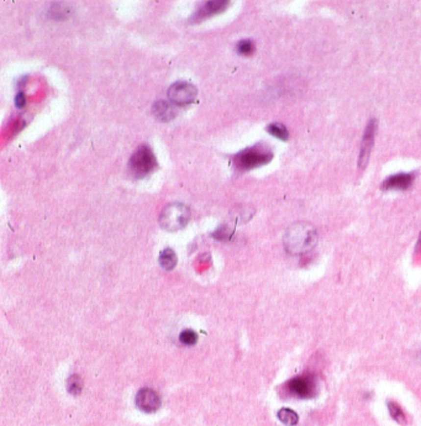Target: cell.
Masks as SVG:
<instances>
[{
  "mask_svg": "<svg viewBox=\"0 0 421 426\" xmlns=\"http://www.w3.org/2000/svg\"><path fill=\"white\" fill-rule=\"evenodd\" d=\"M318 244V232L311 224L299 221L293 224L284 235V247L289 253L301 254Z\"/></svg>",
  "mask_w": 421,
  "mask_h": 426,
  "instance_id": "6da1fadb",
  "label": "cell"
},
{
  "mask_svg": "<svg viewBox=\"0 0 421 426\" xmlns=\"http://www.w3.org/2000/svg\"><path fill=\"white\" fill-rule=\"evenodd\" d=\"M273 153L263 145L242 150L234 157V165L240 171H249L270 163Z\"/></svg>",
  "mask_w": 421,
  "mask_h": 426,
  "instance_id": "7a4b0ae2",
  "label": "cell"
},
{
  "mask_svg": "<svg viewBox=\"0 0 421 426\" xmlns=\"http://www.w3.org/2000/svg\"><path fill=\"white\" fill-rule=\"evenodd\" d=\"M158 167L156 156L151 147L142 145L132 154L128 162V170L136 178H144Z\"/></svg>",
  "mask_w": 421,
  "mask_h": 426,
  "instance_id": "3957f363",
  "label": "cell"
},
{
  "mask_svg": "<svg viewBox=\"0 0 421 426\" xmlns=\"http://www.w3.org/2000/svg\"><path fill=\"white\" fill-rule=\"evenodd\" d=\"M189 208L184 204L173 203L166 206L159 216V224L167 231H178L189 221Z\"/></svg>",
  "mask_w": 421,
  "mask_h": 426,
  "instance_id": "277c9868",
  "label": "cell"
},
{
  "mask_svg": "<svg viewBox=\"0 0 421 426\" xmlns=\"http://www.w3.org/2000/svg\"><path fill=\"white\" fill-rule=\"evenodd\" d=\"M316 378L313 375L299 376L288 383V390L292 396L300 399L313 398L316 393Z\"/></svg>",
  "mask_w": 421,
  "mask_h": 426,
  "instance_id": "5b68a950",
  "label": "cell"
},
{
  "mask_svg": "<svg viewBox=\"0 0 421 426\" xmlns=\"http://www.w3.org/2000/svg\"><path fill=\"white\" fill-rule=\"evenodd\" d=\"M198 95V89L188 82H175L168 89V99L178 105L193 103Z\"/></svg>",
  "mask_w": 421,
  "mask_h": 426,
  "instance_id": "8992f818",
  "label": "cell"
},
{
  "mask_svg": "<svg viewBox=\"0 0 421 426\" xmlns=\"http://www.w3.org/2000/svg\"><path fill=\"white\" fill-rule=\"evenodd\" d=\"M375 130H377V120L372 119L368 123L367 127H366L365 135H363L362 142H361L360 158H358V166H360V168H365L367 166L368 158H370L373 144H374Z\"/></svg>",
  "mask_w": 421,
  "mask_h": 426,
  "instance_id": "52a82bcc",
  "label": "cell"
},
{
  "mask_svg": "<svg viewBox=\"0 0 421 426\" xmlns=\"http://www.w3.org/2000/svg\"><path fill=\"white\" fill-rule=\"evenodd\" d=\"M136 405L140 410L145 411V413H153V411L158 410V408L161 406V399L153 389L144 388L137 393Z\"/></svg>",
  "mask_w": 421,
  "mask_h": 426,
  "instance_id": "ba28073f",
  "label": "cell"
},
{
  "mask_svg": "<svg viewBox=\"0 0 421 426\" xmlns=\"http://www.w3.org/2000/svg\"><path fill=\"white\" fill-rule=\"evenodd\" d=\"M229 6V1L226 0H211V1H206L200 9L194 15V20L196 21H201L206 18H210V16L218 15V14L223 13L226 10V8Z\"/></svg>",
  "mask_w": 421,
  "mask_h": 426,
  "instance_id": "9c48e42d",
  "label": "cell"
},
{
  "mask_svg": "<svg viewBox=\"0 0 421 426\" xmlns=\"http://www.w3.org/2000/svg\"><path fill=\"white\" fill-rule=\"evenodd\" d=\"M414 180L413 173H399L387 178L383 183L384 190H405L411 185Z\"/></svg>",
  "mask_w": 421,
  "mask_h": 426,
  "instance_id": "30bf717a",
  "label": "cell"
},
{
  "mask_svg": "<svg viewBox=\"0 0 421 426\" xmlns=\"http://www.w3.org/2000/svg\"><path fill=\"white\" fill-rule=\"evenodd\" d=\"M152 113L157 120L167 123V121H172L177 116V109L170 101L158 100L152 106Z\"/></svg>",
  "mask_w": 421,
  "mask_h": 426,
  "instance_id": "8fae6325",
  "label": "cell"
},
{
  "mask_svg": "<svg viewBox=\"0 0 421 426\" xmlns=\"http://www.w3.org/2000/svg\"><path fill=\"white\" fill-rule=\"evenodd\" d=\"M159 265L166 271H172L177 265V256L172 249H165L159 253Z\"/></svg>",
  "mask_w": 421,
  "mask_h": 426,
  "instance_id": "7c38bea8",
  "label": "cell"
},
{
  "mask_svg": "<svg viewBox=\"0 0 421 426\" xmlns=\"http://www.w3.org/2000/svg\"><path fill=\"white\" fill-rule=\"evenodd\" d=\"M278 419H279L283 424L289 426L296 425L299 420L298 414H297L296 411L292 410V409H288V408H283L278 411Z\"/></svg>",
  "mask_w": 421,
  "mask_h": 426,
  "instance_id": "4fadbf2b",
  "label": "cell"
},
{
  "mask_svg": "<svg viewBox=\"0 0 421 426\" xmlns=\"http://www.w3.org/2000/svg\"><path fill=\"white\" fill-rule=\"evenodd\" d=\"M267 131L270 132L271 135H272V136L277 137V139L282 140V141H287L288 137H289V134H288L287 127L279 123L271 124V125L267 127Z\"/></svg>",
  "mask_w": 421,
  "mask_h": 426,
  "instance_id": "5bb4252c",
  "label": "cell"
},
{
  "mask_svg": "<svg viewBox=\"0 0 421 426\" xmlns=\"http://www.w3.org/2000/svg\"><path fill=\"white\" fill-rule=\"evenodd\" d=\"M82 388H83V382H82V378H80L79 376L73 375L68 378L67 389L71 394H73V396H78V394H80V392H82Z\"/></svg>",
  "mask_w": 421,
  "mask_h": 426,
  "instance_id": "9a60e30c",
  "label": "cell"
},
{
  "mask_svg": "<svg viewBox=\"0 0 421 426\" xmlns=\"http://www.w3.org/2000/svg\"><path fill=\"white\" fill-rule=\"evenodd\" d=\"M388 408H389V414H391V416L394 420L400 424L405 423V415H404L403 410H401V408L398 404L391 401V403H388Z\"/></svg>",
  "mask_w": 421,
  "mask_h": 426,
  "instance_id": "2e32d148",
  "label": "cell"
},
{
  "mask_svg": "<svg viewBox=\"0 0 421 426\" xmlns=\"http://www.w3.org/2000/svg\"><path fill=\"white\" fill-rule=\"evenodd\" d=\"M179 340L182 344L188 345V346H192V345H196L198 341V336L193 330H184V331L180 334Z\"/></svg>",
  "mask_w": 421,
  "mask_h": 426,
  "instance_id": "e0dca14e",
  "label": "cell"
},
{
  "mask_svg": "<svg viewBox=\"0 0 421 426\" xmlns=\"http://www.w3.org/2000/svg\"><path fill=\"white\" fill-rule=\"evenodd\" d=\"M236 49L240 54H245V56H247V54H251L252 52H253L254 46H253V42H252L251 40H241V41L237 44Z\"/></svg>",
  "mask_w": 421,
  "mask_h": 426,
  "instance_id": "ac0fdd59",
  "label": "cell"
},
{
  "mask_svg": "<svg viewBox=\"0 0 421 426\" xmlns=\"http://www.w3.org/2000/svg\"><path fill=\"white\" fill-rule=\"evenodd\" d=\"M232 231L229 230V227H220L218 228L215 232L213 234V236L218 240H229L231 236Z\"/></svg>",
  "mask_w": 421,
  "mask_h": 426,
  "instance_id": "d6986e66",
  "label": "cell"
},
{
  "mask_svg": "<svg viewBox=\"0 0 421 426\" xmlns=\"http://www.w3.org/2000/svg\"><path fill=\"white\" fill-rule=\"evenodd\" d=\"M25 104H26V97H25V94H24L23 92L18 93V95H16V97H15V105H16V108L23 109L24 106H25Z\"/></svg>",
  "mask_w": 421,
  "mask_h": 426,
  "instance_id": "ffe728a7",
  "label": "cell"
},
{
  "mask_svg": "<svg viewBox=\"0 0 421 426\" xmlns=\"http://www.w3.org/2000/svg\"><path fill=\"white\" fill-rule=\"evenodd\" d=\"M416 252H418V253H421V234L420 236H419L418 245H416Z\"/></svg>",
  "mask_w": 421,
  "mask_h": 426,
  "instance_id": "44dd1931",
  "label": "cell"
}]
</instances>
